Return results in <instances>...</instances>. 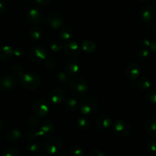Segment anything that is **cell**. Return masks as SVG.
Segmentation results:
<instances>
[{
    "instance_id": "cell-17",
    "label": "cell",
    "mask_w": 156,
    "mask_h": 156,
    "mask_svg": "<svg viewBox=\"0 0 156 156\" xmlns=\"http://www.w3.org/2000/svg\"><path fill=\"white\" fill-rule=\"evenodd\" d=\"M27 21L32 24H38L42 21V17L40 11L37 9H31L27 12Z\"/></svg>"
},
{
    "instance_id": "cell-37",
    "label": "cell",
    "mask_w": 156,
    "mask_h": 156,
    "mask_svg": "<svg viewBox=\"0 0 156 156\" xmlns=\"http://www.w3.org/2000/svg\"><path fill=\"white\" fill-rule=\"evenodd\" d=\"M150 43H151V40H149V38H142V39L140 40L139 41V44H140V47L142 48H149V45H150Z\"/></svg>"
},
{
    "instance_id": "cell-3",
    "label": "cell",
    "mask_w": 156,
    "mask_h": 156,
    "mask_svg": "<svg viewBox=\"0 0 156 156\" xmlns=\"http://www.w3.org/2000/svg\"><path fill=\"white\" fill-rule=\"evenodd\" d=\"M79 108L84 115H91L98 111V101L94 97H85L79 102Z\"/></svg>"
},
{
    "instance_id": "cell-22",
    "label": "cell",
    "mask_w": 156,
    "mask_h": 156,
    "mask_svg": "<svg viewBox=\"0 0 156 156\" xmlns=\"http://www.w3.org/2000/svg\"><path fill=\"white\" fill-rule=\"evenodd\" d=\"M72 34H73V29L69 26H65V27H62L59 30V35H60V37L62 41H69Z\"/></svg>"
},
{
    "instance_id": "cell-6",
    "label": "cell",
    "mask_w": 156,
    "mask_h": 156,
    "mask_svg": "<svg viewBox=\"0 0 156 156\" xmlns=\"http://www.w3.org/2000/svg\"><path fill=\"white\" fill-rule=\"evenodd\" d=\"M55 123L52 120H44L41 123L37 132L39 137L42 138H50L53 135L55 132Z\"/></svg>"
},
{
    "instance_id": "cell-52",
    "label": "cell",
    "mask_w": 156,
    "mask_h": 156,
    "mask_svg": "<svg viewBox=\"0 0 156 156\" xmlns=\"http://www.w3.org/2000/svg\"><path fill=\"white\" fill-rule=\"evenodd\" d=\"M155 2H156V0H155Z\"/></svg>"
},
{
    "instance_id": "cell-7",
    "label": "cell",
    "mask_w": 156,
    "mask_h": 156,
    "mask_svg": "<svg viewBox=\"0 0 156 156\" xmlns=\"http://www.w3.org/2000/svg\"><path fill=\"white\" fill-rule=\"evenodd\" d=\"M33 111L38 117H44L49 112V105L44 98H38L34 102Z\"/></svg>"
},
{
    "instance_id": "cell-23",
    "label": "cell",
    "mask_w": 156,
    "mask_h": 156,
    "mask_svg": "<svg viewBox=\"0 0 156 156\" xmlns=\"http://www.w3.org/2000/svg\"><path fill=\"white\" fill-rule=\"evenodd\" d=\"M152 85V82L147 77H141L137 81V86L141 90H149Z\"/></svg>"
},
{
    "instance_id": "cell-15",
    "label": "cell",
    "mask_w": 156,
    "mask_h": 156,
    "mask_svg": "<svg viewBox=\"0 0 156 156\" xmlns=\"http://www.w3.org/2000/svg\"><path fill=\"white\" fill-rule=\"evenodd\" d=\"M80 71V64L77 60L71 59L65 66V73L68 76H75Z\"/></svg>"
},
{
    "instance_id": "cell-11",
    "label": "cell",
    "mask_w": 156,
    "mask_h": 156,
    "mask_svg": "<svg viewBox=\"0 0 156 156\" xmlns=\"http://www.w3.org/2000/svg\"><path fill=\"white\" fill-rule=\"evenodd\" d=\"M49 98L52 103H53L54 105H59V104L65 101L66 98V92L62 88H54L50 91Z\"/></svg>"
},
{
    "instance_id": "cell-5",
    "label": "cell",
    "mask_w": 156,
    "mask_h": 156,
    "mask_svg": "<svg viewBox=\"0 0 156 156\" xmlns=\"http://www.w3.org/2000/svg\"><path fill=\"white\" fill-rule=\"evenodd\" d=\"M133 128L129 122L122 119H119L114 122L113 125V131L116 136L121 138H125L130 135Z\"/></svg>"
},
{
    "instance_id": "cell-4",
    "label": "cell",
    "mask_w": 156,
    "mask_h": 156,
    "mask_svg": "<svg viewBox=\"0 0 156 156\" xmlns=\"http://www.w3.org/2000/svg\"><path fill=\"white\" fill-rule=\"evenodd\" d=\"M63 147V142L59 137H50L43 146L44 152L50 155H57Z\"/></svg>"
},
{
    "instance_id": "cell-29",
    "label": "cell",
    "mask_w": 156,
    "mask_h": 156,
    "mask_svg": "<svg viewBox=\"0 0 156 156\" xmlns=\"http://www.w3.org/2000/svg\"><path fill=\"white\" fill-rule=\"evenodd\" d=\"M69 156H84L85 151L80 146H74L70 148L69 151Z\"/></svg>"
},
{
    "instance_id": "cell-45",
    "label": "cell",
    "mask_w": 156,
    "mask_h": 156,
    "mask_svg": "<svg viewBox=\"0 0 156 156\" xmlns=\"http://www.w3.org/2000/svg\"><path fill=\"white\" fill-rule=\"evenodd\" d=\"M2 126H3L2 121V120H0V131H1L2 129Z\"/></svg>"
},
{
    "instance_id": "cell-10",
    "label": "cell",
    "mask_w": 156,
    "mask_h": 156,
    "mask_svg": "<svg viewBox=\"0 0 156 156\" xmlns=\"http://www.w3.org/2000/svg\"><path fill=\"white\" fill-rule=\"evenodd\" d=\"M64 23V18L61 14L58 12H53L50 14L47 18V24L50 28L53 30L59 29Z\"/></svg>"
},
{
    "instance_id": "cell-12",
    "label": "cell",
    "mask_w": 156,
    "mask_h": 156,
    "mask_svg": "<svg viewBox=\"0 0 156 156\" xmlns=\"http://www.w3.org/2000/svg\"><path fill=\"white\" fill-rule=\"evenodd\" d=\"M140 67L136 62H130L128 64L125 69L126 77L130 80H135L138 79L140 76Z\"/></svg>"
},
{
    "instance_id": "cell-27",
    "label": "cell",
    "mask_w": 156,
    "mask_h": 156,
    "mask_svg": "<svg viewBox=\"0 0 156 156\" xmlns=\"http://www.w3.org/2000/svg\"><path fill=\"white\" fill-rule=\"evenodd\" d=\"M137 59L140 61H146L150 57V50L147 48H141L136 53Z\"/></svg>"
},
{
    "instance_id": "cell-24",
    "label": "cell",
    "mask_w": 156,
    "mask_h": 156,
    "mask_svg": "<svg viewBox=\"0 0 156 156\" xmlns=\"http://www.w3.org/2000/svg\"><path fill=\"white\" fill-rule=\"evenodd\" d=\"M65 107L66 110L69 111H74L78 108L77 100L75 97L67 98L66 100H65Z\"/></svg>"
},
{
    "instance_id": "cell-26",
    "label": "cell",
    "mask_w": 156,
    "mask_h": 156,
    "mask_svg": "<svg viewBox=\"0 0 156 156\" xmlns=\"http://www.w3.org/2000/svg\"><path fill=\"white\" fill-rule=\"evenodd\" d=\"M82 50L87 53H93L96 50V44L91 41H85L82 43Z\"/></svg>"
},
{
    "instance_id": "cell-39",
    "label": "cell",
    "mask_w": 156,
    "mask_h": 156,
    "mask_svg": "<svg viewBox=\"0 0 156 156\" xmlns=\"http://www.w3.org/2000/svg\"><path fill=\"white\" fill-rule=\"evenodd\" d=\"M24 55V50L22 48L15 49L13 51V56L16 58H21Z\"/></svg>"
},
{
    "instance_id": "cell-51",
    "label": "cell",
    "mask_w": 156,
    "mask_h": 156,
    "mask_svg": "<svg viewBox=\"0 0 156 156\" xmlns=\"http://www.w3.org/2000/svg\"><path fill=\"white\" fill-rule=\"evenodd\" d=\"M155 156H156V153H155Z\"/></svg>"
},
{
    "instance_id": "cell-20",
    "label": "cell",
    "mask_w": 156,
    "mask_h": 156,
    "mask_svg": "<svg viewBox=\"0 0 156 156\" xmlns=\"http://www.w3.org/2000/svg\"><path fill=\"white\" fill-rule=\"evenodd\" d=\"M14 50L9 46H4L0 48V59L9 60L13 56Z\"/></svg>"
},
{
    "instance_id": "cell-9",
    "label": "cell",
    "mask_w": 156,
    "mask_h": 156,
    "mask_svg": "<svg viewBox=\"0 0 156 156\" xmlns=\"http://www.w3.org/2000/svg\"><path fill=\"white\" fill-rule=\"evenodd\" d=\"M29 58L33 62L39 63L47 59V53L45 49L41 47H33L29 52Z\"/></svg>"
},
{
    "instance_id": "cell-50",
    "label": "cell",
    "mask_w": 156,
    "mask_h": 156,
    "mask_svg": "<svg viewBox=\"0 0 156 156\" xmlns=\"http://www.w3.org/2000/svg\"><path fill=\"white\" fill-rule=\"evenodd\" d=\"M26 1H30V0H26Z\"/></svg>"
},
{
    "instance_id": "cell-43",
    "label": "cell",
    "mask_w": 156,
    "mask_h": 156,
    "mask_svg": "<svg viewBox=\"0 0 156 156\" xmlns=\"http://www.w3.org/2000/svg\"><path fill=\"white\" fill-rule=\"evenodd\" d=\"M37 4L42 6H47L50 4L51 0H35Z\"/></svg>"
},
{
    "instance_id": "cell-32",
    "label": "cell",
    "mask_w": 156,
    "mask_h": 156,
    "mask_svg": "<svg viewBox=\"0 0 156 156\" xmlns=\"http://www.w3.org/2000/svg\"><path fill=\"white\" fill-rule=\"evenodd\" d=\"M19 155V152L16 148L10 147L8 148L7 149L3 152V156H18Z\"/></svg>"
},
{
    "instance_id": "cell-46",
    "label": "cell",
    "mask_w": 156,
    "mask_h": 156,
    "mask_svg": "<svg viewBox=\"0 0 156 156\" xmlns=\"http://www.w3.org/2000/svg\"><path fill=\"white\" fill-rule=\"evenodd\" d=\"M56 156H68V155H66V154H57V155Z\"/></svg>"
},
{
    "instance_id": "cell-21",
    "label": "cell",
    "mask_w": 156,
    "mask_h": 156,
    "mask_svg": "<svg viewBox=\"0 0 156 156\" xmlns=\"http://www.w3.org/2000/svg\"><path fill=\"white\" fill-rule=\"evenodd\" d=\"M42 35V30L39 26H34L29 31V37L33 41H37L41 39Z\"/></svg>"
},
{
    "instance_id": "cell-30",
    "label": "cell",
    "mask_w": 156,
    "mask_h": 156,
    "mask_svg": "<svg viewBox=\"0 0 156 156\" xmlns=\"http://www.w3.org/2000/svg\"><path fill=\"white\" fill-rule=\"evenodd\" d=\"M146 97H147L148 101L150 103L156 104V86H154L152 88H149Z\"/></svg>"
},
{
    "instance_id": "cell-33",
    "label": "cell",
    "mask_w": 156,
    "mask_h": 156,
    "mask_svg": "<svg viewBox=\"0 0 156 156\" xmlns=\"http://www.w3.org/2000/svg\"><path fill=\"white\" fill-rule=\"evenodd\" d=\"M146 148L148 150L152 153H156V140L155 139H150L147 142Z\"/></svg>"
},
{
    "instance_id": "cell-35",
    "label": "cell",
    "mask_w": 156,
    "mask_h": 156,
    "mask_svg": "<svg viewBox=\"0 0 156 156\" xmlns=\"http://www.w3.org/2000/svg\"><path fill=\"white\" fill-rule=\"evenodd\" d=\"M39 123H40L39 117L37 115L33 116V117H31L28 120V125L30 126V127H36V126H38Z\"/></svg>"
},
{
    "instance_id": "cell-8",
    "label": "cell",
    "mask_w": 156,
    "mask_h": 156,
    "mask_svg": "<svg viewBox=\"0 0 156 156\" xmlns=\"http://www.w3.org/2000/svg\"><path fill=\"white\" fill-rule=\"evenodd\" d=\"M62 50L66 54L72 58H76L81 54V48L76 41H66L62 45Z\"/></svg>"
},
{
    "instance_id": "cell-36",
    "label": "cell",
    "mask_w": 156,
    "mask_h": 156,
    "mask_svg": "<svg viewBox=\"0 0 156 156\" xmlns=\"http://www.w3.org/2000/svg\"><path fill=\"white\" fill-rule=\"evenodd\" d=\"M50 50L54 53H58L62 50V44L59 42H53L50 45Z\"/></svg>"
},
{
    "instance_id": "cell-48",
    "label": "cell",
    "mask_w": 156,
    "mask_h": 156,
    "mask_svg": "<svg viewBox=\"0 0 156 156\" xmlns=\"http://www.w3.org/2000/svg\"><path fill=\"white\" fill-rule=\"evenodd\" d=\"M37 156H47V155H46V154H39V155Z\"/></svg>"
},
{
    "instance_id": "cell-14",
    "label": "cell",
    "mask_w": 156,
    "mask_h": 156,
    "mask_svg": "<svg viewBox=\"0 0 156 156\" xmlns=\"http://www.w3.org/2000/svg\"><path fill=\"white\" fill-rule=\"evenodd\" d=\"M155 11L152 6L145 5L140 10V18L144 22L149 23L154 18Z\"/></svg>"
},
{
    "instance_id": "cell-16",
    "label": "cell",
    "mask_w": 156,
    "mask_h": 156,
    "mask_svg": "<svg viewBox=\"0 0 156 156\" xmlns=\"http://www.w3.org/2000/svg\"><path fill=\"white\" fill-rule=\"evenodd\" d=\"M112 125V120L111 117H108L106 114H102L98 117L96 120V126L98 129L101 130H105L108 129Z\"/></svg>"
},
{
    "instance_id": "cell-38",
    "label": "cell",
    "mask_w": 156,
    "mask_h": 156,
    "mask_svg": "<svg viewBox=\"0 0 156 156\" xmlns=\"http://www.w3.org/2000/svg\"><path fill=\"white\" fill-rule=\"evenodd\" d=\"M27 139L28 140H35L37 137H39L38 132L36 130H30L27 133Z\"/></svg>"
},
{
    "instance_id": "cell-2",
    "label": "cell",
    "mask_w": 156,
    "mask_h": 156,
    "mask_svg": "<svg viewBox=\"0 0 156 156\" xmlns=\"http://www.w3.org/2000/svg\"><path fill=\"white\" fill-rule=\"evenodd\" d=\"M20 84L27 90H34L37 88L41 82L39 75L34 73H23L20 76Z\"/></svg>"
},
{
    "instance_id": "cell-1",
    "label": "cell",
    "mask_w": 156,
    "mask_h": 156,
    "mask_svg": "<svg viewBox=\"0 0 156 156\" xmlns=\"http://www.w3.org/2000/svg\"><path fill=\"white\" fill-rule=\"evenodd\" d=\"M69 88L72 94L75 98H80L88 92V85L82 78H73L69 81Z\"/></svg>"
},
{
    "instance_id": "cell-34",
    "label": "cell",
    "mask_w": 156,
    "mask_h": 156,
    "mask_svg": "<svg viewBox=\"0 0 156 156\" xmlns=\"http://www.w3.org/2000/svg\"><path fill=\"white\" fill-rule=\"evenodd\" d=\"M56 79H57L58 82H61V83H65V82H69L68 76H67L65 72L62 71L57 73V75H56Z\"/></svg>"
},
{
    "instance_id": "cell-25",
    "label": "cell",
    "mask_w": 156,
    "mask_h": 156,
    "mask_svg": "<svg viewBox=\"0 0 156 156\" xmlns=\"http://www.w3.org/2000/svg\"><path fill=\"white\" fill-rule=\"evenodd\" d=\"M76 125H77V127L79 130L85 131L89 127L90 123L88 121V118L85 117H81L77 120Z\"/></svg>"
},
{
    "instance_id": "cell-41",
    "label": "cell",
    "mask_w": 156,
    "mask_h": 156,
    "mask_svg": "<svg viewBox=\"0 0 156 156\" xmlns=\"http://www.w3.org/2000/svg\"><path fill=\"white\" fill-rule=\"evenodd\" d=\"M56 61L54 59L52 58H49V59H46V66L48 69H53L56 67Z\"/></svg>"
},
{
    "instance_id": "cell-42",
    "label": "cell",
    "mask_w": 156,
    "mask_h": 156,
    "mask_svg": "<svg viewBox=\"0 0 156 156\" xmlns=\"http://www.w3.org/2000/svg\"><path fill=\"white\" fill-rule=\"evenodd\" d=\"M7 6H6L5 2L3 0H0V15L5 13Z\"/></svg>"
},
{
    "instance_id": "cell-18",
    "label": "cell",
    "mask_w": 156,
    "mask_h": 156,
    "mask_svg": "<svg viewBox=\"0 0 156 156\" xmlns=\"http://www.w3.org/2000/svg\"><path fill=\"white\" fill-rule=\"evenodd\" d=\"M145 129L152 137H156V117H149L145 122Z\"/></svg>"
},
{
    "instance_id": "cell-31",
    "label": "cell",
    "mask_w": 156,
    "mask_h": 156,
    "mask_svg": "<svg viewBox=\"0 0 156 156\" xmlns=\"http://www.w3.org/2000/svg\"><path fill=\"white\" fill-rule=\"evenodd\" d=\"M12 73L15 76H21L24 73V69L21 66L16 64L12 67Z\"/></svg>"
},
{
    "instance_id": "cell-13",
    "label": "cell",
    "mask_w": 156,
    "mask_h": 156,
    "mask_svg": "<svg viewBox=\"0 0 156 156\" xmlns=\"http://www.w3.org/2000/svg\"><path fill=\"white\" fill-rule=\"evenodd\" d=\"M17 85V80L14 76H5L0 79V89L2 91H10Z\"/></svg>"
},
{
    "instance_id": "cell-28",
    "label": "cell",
    "mask_w": 156,
    "mask_h": 156,
    "mask_svg": "<svg viewBox=\"0 0 156 156\" xmlns=\"http://www.w3.org/2000/svg\"><path fill=\"white\" fill-rule=\"evenodd\" d=\"M27 148L28 151L31 153H37L41 150V144L39 142L36 140H30L27 145Z\"/></svg>"
},
{
    "instance_id": "cell-49",
    "label": "cell",
    "mask_w": 156,
    "mask_h": 156,
    "mask_svg": "<svg viewBox=\"0 0 156 156\" xmlns=\"http://www.w3.org/2000/svg\"><path fill=\"white\" fill-rule=\"evenodd\" d=\"M0 142H1V137H0Z\"/></svg>"
},
{
    "instance_id": "cell-47",
    "label": "cell",
    "mask_w": 156,
    "mask_h": 156,
    "mask_svg": "<svg viewBox=\"0 0 156 156\" xmlns=\"http://www.w3.org/2000/svg\"><path fill=\"white\" fill-rule=\"evenodd\" d=\"M139 1H140V2H146L151 1V0H139Z\"/></svg>"
},
{
    "instance_id": "cell-40",
    "label": "cell",
    "mask_w": 156,
    "mask_h": 156,
    "mask_svg": "<svg viewBox=\"0 0 156 156\" xmlns=\"http://www.w3.org/2000/svg\"><path fill=\"white\" fill-rule=\"evenodd\" d=\"M89 156H106L105 152L99 149H94L91 151Z\"/></svg>"
},
{
    "instance_id": "cell-44",
    "label": "cell",
    "mask_w": 156,
    "mask_h": 156,
    "mask_svg": "<svg viewBox=\"0 0 156 156\" xmlns=\"http://www.w3.org/2000/svg\"><path fill=\"white\" fill-rule=\"evenodd\" d=\"M149 49L150 51L153 52V53H156V41L154 40V41H151L150 45H149Z\"/></svg>"
},
{
    "instance_id": "cell-19",
    "label": "cell",
    "mask_w": 156,
    "mask_h": 156,
    "mask_svg": "<svg viewBox=\"0 0 156 156\" xmlns=\"http://www.w3.org/2000/svg\"><path fill=\"white\" fill-rule=\"evenodd\" d=\"M21 132L18 129H11L6 132L5 137L9 141L15 143L21 140Z\"/></svg>"
}]
</instances>
